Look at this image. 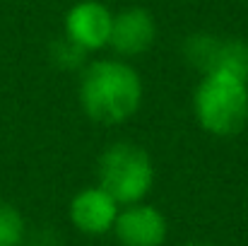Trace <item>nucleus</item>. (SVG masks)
<instances>
[{"mask_svg":"<svg viewBox=\"0 0 248 246\" xmlns=\"http://www.w3.org/2000/svg\"><path fill=\"white\" fill-rule=\"evenodd\" d=\"M142 101L138 70L118 58H101L84 66L80 78V104L84 114L104 126L125 123Z\"/></svg>","mask_w":248,"mask_h":246,"instance_id":"obj_1","label":"nucleus"},{"mask_svg":"<svg viewBox=\"0 0 248 246\" xmlns=\"http://www.w3.org/2000/svg\"><path fill=\"white\" fill-rule=\"evenodd\" d=\"M198 123L217 135H236L248 121V80L232 73H207L193 94Z\"/></svg>","mask_w":248,"mask_h":246,"instance_id":"obj_2","label":"nucleus"},{"mask_svg":"<svg viewBox=\"0 0 248 246\" xmlns=\"http://www.w3.org/2000/svg\"><path fill=\"white\" fill-rule=\"evenodd\" d=\"M155 166L145 148L135 143H113L99 160V186L118 203H142L152 191Z\"/></svg>","mask_w":248,"mask_h":246,"instance_id":"obj_3","label":"nucleus"},{"mask_svg":"<svg viewBox=\"0 0 248 246\" xmlns=\"http://www.w3.org/2000/svg\"><path fill=\"white\" fill-rule=\"evenodd\" d=\"M195 68L207 73H232L248 80V44L241 39H219L210 34L193 36L186 46Z\"/></svg>","mask_w":248,"mask_h":246,"instance_id":"obj_4","label":"nucleus"},{"mask_svg":"<svg viewBox=\"0 0 248 246\" xmlns=\"http://www.w3.org/2000/svg\"><path fill=\"white\" fill-rule=\"evenodd\" d=\"M113 12L99 0H82L65 15V39L82 51H99L108 46Z\"/></svg>","mask_w":248,"mask_h":246,"instance_id":"obj_5","label":"nucleus"},{"mask_svg":"<svg viewBox=\"0 0 248 246\" xmlns=\"http://www.w3.org/2000/svg\"><path fill=\"white\" fill-rule=\"evenodd\" d=\"M113 234L123 246H162L169 234V222L159 208L133 203L118 210Z\"/></svg>","mask_w":248,"mask_h":246,"instance_id":"obj_6","label":"nucleus"},{"mask_svg":"<svg viewBox=\"0 0 248 246\" xmlns=\"http://www.w3.org/2000/svg\"><path fill=\"white\" fill-rule=\"evenodd\" d=\"M157 36V24L150 10L145 7H128L113 15V27H111V39L108 46L118 56H140L145 53Z\"/></svg>","mask_w":248,"mask_h":246,"instance_id":"obj_7","label":"nucleus"},{"mask_svg":"<svg viewBox=\"0 0 248 246\" xmlns=\"http://www.w3.org/2000/svg\"><path fill=\"white\" fill-rule=\"evenodd\" d=\"M116 217H118V203L101 186L82 188L70 203V220L82 234L101 237L111 232Z\"/></svg>","mask_w":248,"mask_h":246,"instance_id":"obj_8","label":"nucleus"},{"mask_svg":"<svg viewBox=\"0 0 248 246\" xmlns=\"http://www.w3.org/2000/svg\"><path fill=\"white\" fill-rule=\"evenodd\" d=\"M24 217L22 213L0 198V246H22L24 242Z\"/></svg>","mask_w":248,"mask_h":246,"instance_id":"obj_9","label":"nucleus"},{"mask_svg":"<svg viewBox=\"0 0 248 246\" xmlns=\"http://www.w3.org/2000/svg\"><path fill=\"white\" fill-rule=\"evenodd\" d=\"M53 63H58L61 68H78V66H82L84 63V53L80 46H75L73 41H68L65 36L61 39V41H56L53 44Z\"/></svg>","mask_w":248,"mask_h":246,"instance_id":"obj_10","label":"nucleus"},{"mask_svg":"<svg viewBox=\"0 0 248 246\" xmlns=\"http://www.w3.org/2000/svg\"><path fill=\"white\" fill-rule=\"evenodd\" d=\"M188 246H210V244H188Z\"/></svg>","mask_w":248,"mask_h":246,"instance_id":"obj_11","label":"nucleus"}]
</instances>
